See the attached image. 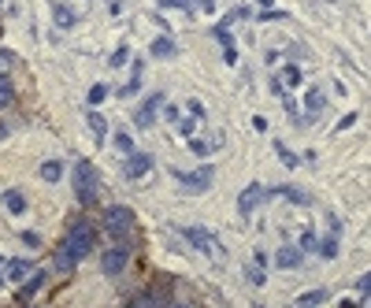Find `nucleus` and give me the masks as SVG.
I'll return each instance as SVG.
<instances>
[{"label":"nucleus","mask_w":371,"mask_h":308,"mask_svg":"<svg viewBox=\"0 0 371 308\" xmlns=\"http://www.w3.org/2000/svg\"><path fill=\"white\" fill-rule=\"evenodd\" d=\"M89 249H93V227H89V223H75L71 231H67L64 245H59V256H56L59 271H67V267H75L78 260H86Z\"/></svg>","instance_id":"f257e3e1"},{"label":"nucleus","mask_w":371,"mask_h":308,"mask_svg":"<svg viewBox=\"0 0 371 308\" xmlns=\"http://www.w3.org/2000/svg\"><path fill=\"white\" fill-rule=\"evenodd\" d=\"M75 197H78V204H86V208L97 204V171L89 160L75 164Z\"/></svg>","instance_id":"f03ea898"},{"label":"nucleus","mask_w":371,"mask_h":308,"mask_svg":"<svg viewBox=\"0 0 371 308\" xmlns=\"http://www.w3.org/2000/svg\"><path fill=\"white\" fill-rule=\"evenodd\" d=\"M130 227H134V215L126 212V208H108L104 212V231L112 234V238H126L130 234Z\"/></svg>","instance_id":"7ed1b4c3"},{"label":"nucleus","mask_w":371,"mask_h":308,"mask_svg":"<svg viewBox=\"0 0 371 308\" xmlns=\"http://www.w3.org/2000/svg\"><path fill=\"white\" fill-rule=\"evenodd\" d=\"M175 178L186 186V190L200 193V190H208V186H212V167H197L193 175H186V171H175Z\"/></svg>","instance_id":"20e7f679"},{"label":"nucleus","mask_w":371,"mask_h":308,"mask_svg":"<svg viewBox=\"0 0 371 308\" xmlns=\"http://www.w3.org/2000/svg\"><path fill=\"white\" fill-rule=\"evenodd\" d=\"M186 238H189V242L197 245V249H204L208 256H223V245H219L212 234H204V231H200V227H189V231H186Z\"/></svg>","instance_id":"39448f33"},{"label":"nucleus","mask_w":371,"mask_h":308,"mask_svg":"<svg viewBox=\"0 0 371 308\" xmlns=\"http://www.w3.org/2000/svg\"><path fill=\"white\" fill-rule=\"evenodd\" d=\"M264 193H267L264 186H256V182H253V186H249V190H245L242 197H238V212L249 215V212H253V208L260 204V197H264Z\"/></svg>","instance_id":"423d86ee"},{"label":"nucleus","mask_w":371,"mask_h":308,"mask_svg":"<svg viewBox=\"0 0 371 308\" xmlns=\"http://www.w3.org/2000/svg\"><path fill=\"white\" fill-rule=\"evenodd\" d=\"M149 167H153V160H149L145 153H130L126 156V178H145Z\"/></svg>","instance_id":"0eeeda50"},{"label":"nucleus","mask_w":371,"mask_h":308,"mask_svg":"<svg viewBox=\"0 0 371 308\" xmlns=\"http://www.w3.org/2000/svg\"><path fill=\"white\" fill-rule=\"evenodd\" d=\"M100 267H104L108 275H119L126 267V249H108L104 260H100Z\"/></svg>","instance_id":"6e6552de"},{"label":"nucleus","mask_w":371,"mask_h":308,"mask_svg":"<svg viewBox=\"0 0 371 308\" xmlns=\"http://www.w3.org/2000/svg\"><path fill=\"white\" fill-rule=\"evenodd\" d=\"M301 260H305V249H278V253H275V267H283V271L297 267Z\"/></svg>","instance_id":"1a4fd4ad"},{"label":"nucleus","mask_w":371,"mask_h":308,"mask_svg":"<svg viewBox=\"0 0 371 308\" xmlns=\"http://www.w3.org/2000/svg\"><path fill=\"white\" fill-rule=\"evenodd\" d=\"M164 104V93H153L149 101L142 104V112H137V126H153V112Z\"/></svg>","instance_id":"9d476101"},{"label":"nucleus","mask_w":371,"mask_h":308,"mask_svg":"<svg viewBox=\"0 0 371 308\" xmlns=\"http://www.w3.org/2000/svg\"><path fill=\"white\" fill-rule=\"evenodd\" d=\"M275 197H286L289 204H312V201H308V193L297 190V186H275Z\"/></svg>","instance_id":"9b49d317"},{"label":"nucleus","mask_w":371,"mask_h":308,"mask_svg":"<svg viewBox=\"0 0 371 308\" xmlns=\"http://www.w3.org/2000/svg\"><path fill=\"white\" fill-rule=\"evenodd\" d=\"M216 37H219V45H223V59H227V64H238V48H234V41H230L227 26H216Z\"/></svg>","instance_id":"f8f14e48"},{"label":"nucleus","mask_w":371,"mask_h":308,"mask_svg":"<svg viewBox=\"0 0 371 308\" xmlns=\"http://www.w3.org/2000/svg\"><path fill=\"white\" fill-rule=\"evenodd\" d=\"M338 231H342V223H338V215H330V238L323 242V256H327V260L338 253Z\"/></svg>","instance_id":"ddd939ff"},{"label":"nucleus","mask_w":371,"mask_h":308,"mask_svg":"<svg viewBox=\"0 0 371 308\" xmlns=\"http://www.w3.org/2000/svg\"><path fill=\"white\" fill-rule=\"evenodd\" d=\"M41 282H45V275L37 271V275H30V279L23 282V290H19V301H30V297H34L37 290H41Z\"/></svg>","instance_id":"4468645a"},{"label":"nucleus","mask_w":371,"mask_h":308,"mask_svg":"<svg viewBox=\"0 0 371 308\" xmlns=\"http://www.w3.org/2000/svg\"><path fill=\"white\" fill-rule=\"evenodd\" d=\"M89 131L97 134V145L108 137V123H104V115H100V112H89Z\"/></svg>","instance_id":"2eb2a0df"},{"label":"nucleus","mask_w":371,"mask_h":308,"mask_svg":"<svg viewBox=\"0 0 371 308\" xmlns=\"http://www.w3.org/2000/svg\"><path fill=\"white\" fill-rule=\"evenodd\" d=\"M153 56L171 59L175 56V41H171V37H156V41H153Z\"/></svg>","instance_id":"dca6fc26"},{"label":"nucleus","mask_w":371,"mask_h":308,"mask_svg":"<svg viewBox=\"0 0 371 308\" xmlns=\"http://www.w3.org/2000/svg\"><path fill=\"white\" fill-rule=\"evenodd\" d=\"M4 208H8V212H26V201H23V193H19V190H8L4 193Z\"/></svg>","instance_id":"f3484780"},{"label":"nucleus","mask_w":371,"mask_h":308,"mask_svg":"<svg viewBox=\"0 0 371 308\" xmlns=\"http://www.w3.org/2000/svg\"><path fill=\"white\" fill-rule=\"evenodd\" d=\"M59 175H64V167H59L56 160L41 164V178H45V182H59Z\"/></svg>","instance_id":"a211bd4d"},{"label":"nucleus","mask_w":371,"mask_h":308,"mask_svg":"<svg viewBox=\"0 0 371 308\" xmlns=\"http://www.w3.org/2000/svg\"><path fill=\"white\" fill-rule=\"evenodd\" d=\"M305 108H308V112H319V108H323V93H319V89H308V93H305Z\"/></svg>","instance_id":"6ab92c4d"},{"label":"nucleus","mask_w":371,"mask_h":308,"mask_svg":"<svg viewBox=\"0 0 371 308\" xmlns=\"http://www.w3.org/2000/svg\"><path fill=\"white\" fill-rule=\"evenodd\" d=\"M56 26H59V30L75 26V12H71V8H56Z\"/></svg>","instance_id":"aec40b11"},{"label":"nucleus","mask_w":371,"mask_h":308,"mask_svg":"<svg viewBox=\"0 0 371 308\" xmlns=\"http://www.w3.org/2000/svg\"><path fill=\"white\" fill-rule=\"evenodd\" d=\"M26 275H30V264H23V260L8 264V279H26Z\"/></svg>","instance_id":"412c9836"},{"label":"nucleus","mask_w":371,"mask_h":308,"mask_svg":"<svg viewBox=\"0 0 371 308\" xmlns=\"http://www.w3.org/2000/svg\"><path fill=\"white\" fill-rule=\"evenodd\" d=\"M115 148H119V153H123V156H130V153H134V137H130V134L123 131V134L115 137Z\"/></svg>","instance_id":"4be33fe9"},{"label":"nucleus","mask_w":371,"mask_h":308,"mask_svg":"<svg viewBox=\"0 0 371 308\" xmlns=\"http://www.w3.org/2000/svg\"><path fill=\"white\" fill-rule=\"evenodd\" d=\"M356 290H360V301H371V271H368V275H360Z\"/></svg>","instance_id":"5701e85b"},{"label":"nucleus","mask_w":371,"mask_h":308,"mask_svg":"<svg viewBox=\"0 0 371 308\" xmlns=\"http://www.w3.org/2000/svg\"><path fill=\"white\" fill-rule=\"evenodd\" d=\"M104 97H108V86H100V82H97L93 89H89V104H93V108H97L100 101H104Z\"/></svg>","instance_id":"b1692460"},{"label":"nucleus","mask_w":371,"mask_h":308,"mask_svg":"<svg viewBox=\"0 0 371 308\" xmlns=\"http://www.w3.org/2000/svg\"><path fill=\"white\" fill-rule=\"evenodd\" d=\"M137 86H142V71L134 67V78H130V82L123 86V97H134V93H137Z\"/></svg>","instance_id":"393cba45"},{"label":"nucleus","mask_w":371,"mask_h":308,"mask_svg":"<svg viewBox=\"0 0 371 308\" xmlns=\"http://www.w3.org/2000/svg\"><path fill=\"white\" fill-rule=\"evenodd\" d=\"M323 297H327L323 290H312V293H301V297H297V305H319Z\"/></svg>","instance_id":"a878e982"},{"label":"nucleus","mask_w":371,"mask_h":308,"mask_svg":"<svg viewBox=\"0 0 371 308\" xmlns=\"http://www.w3.org/2000/svg\"><path fill=\"white\" fill-rule=\"evenodd\" d=\"M275 153L283 156V164H286V167H297V160H294V153H289V148H286L283 142H275Z\"/></svg>","instance_id":"bb28decb"},{"label":"nucleus","mask_w":371,"mask_h":308,"mask_svg":"<svg viewBox=\"0 0 371 308\" xmlns=\"http://www.w3.org/2000/svg\"><path fill=\"white\" fill-rule=\"evenodd\" d=\"M8 101H12V82H8L4 75H0V108H4Z\"/></svg>","instance_id":"cd10ccee"},{"label":"nucleus","mask_w":371,"mask_h":308,"mask_svg":"<svg viewBox=\"0 0 371 308\" xmlns=\"http://www.w3.org/2000/svg\"><path fill=\"white\" fill-rule=\"evenodd\" d=\"M283 82L286 86H301V71H297V67H286V71H283Z\"/></svg>","instance_id":"c85d7f7f"},{"label":"nucleus","mask_w":371,"mask_h":308,"mask_svg":"<svg viewBox=\"0 0 371 308\" xmlns=\"http://www.w3.org/2000/svg\"><path fill=\"white\" fill-rule=\"evenodd\" d=\"M189 148H193L197 156H208V153H212L216 145H212V142H189Z\"/></svg>","instance_id":"c756f323"},{"label":"nucleus","mask_w":371,"mask_h":308,"mask_svg":"<svg viewBox=\"0 0 371 308\" xmlns=\"http://www.w3.org/2000/svg\"><path fill=\"white\" fill-rule=\"evenodd\" d=\"M301 249H316V234H312V231L301 234Z\"/></svg>","instance_id":"7c9ffc66"},{"label":"nucleus","mask_w":371,"mask_h":308,"mask_svg":"<svg viewBox=\"0 0 371 308\" xmlns=\"http://www.w3.org/2000/svg\"><path fill=\"white\" fill-rule=\"evenodd\" d=\"M126 56H130V48H119V52L112 56V67H123V64H126Z\"/></svg>","instance_id":"2f4dec72"},{"label":"nucleus","mask_w":371,"mask_h":308,"mask_svg":"<svg viewBox=\"0 0 371 308\" xmlns=\"http://www.w3.org/2000/svg\"><path fill=\"white\" fill-rule=\"evenodd\" d=\"M356 123V112H349L345 119H342V123H338V131H349V126H353Z\"/></svg>","instance_id":"473e14b6"},{"label":"nucleus","mask_w":371,"mask_h":308,"mask_svg":"<svg viewBox=\"0 0 371 308\" xmlns=\"http://www.w3.org/2000/svg\"><path fill=\"white\" fill-rule=\"evenodd\" d=\"M189 112H193V119H204V108H200V101L189 104Z\"/></svg>","instance_id":"72a5a7b5"},{"label":"nucleus","mask_w":371,"mask_h":308,"mask_svg":"<svg viewBox=\"0 0 371 308\" xmlns=\"http://www.w3.org/2000/svg\"><path fill=\"white\" fill-rule=\"evenodd\" d=\"M8 67H12V56H4V52H0V75H4Z\"/></svg>","instance_id":"f704fd0d"},{"label":"nucleus","mask_w":371,"mask_h":308,"mask_svg":"<svg viewBox=\"0 0 371 308\" xmlns=\"http://www.w3.org/2000/svg\"><path fill=\"white\" fill-rule=\"evenodd\" d=\"M164 4H167V8H186L189 0H164Z\"/></svg>","instance_id":"c9c22d12"},{"label":"nucleus","mask_w":371,"mask_h":308,"mask_svg":"<svg viewBox=\"0 0 371 308\" xmlns=\"http://www.w3.org/2000/svg\"><path fill=\"white\" fill-rule=\"evenodd\" d=\"M4 134H8V126H0V137H4Z\"/></svg>","instance_id":"e433bc0d"},{"label":"nucleus","mask_w":371,"mask_h":308,"mask_svg":"<svg viewBox=\"0 0 371 308\" xmlns=\"http://www.w3.org/2000/svg\"><path fill=\"white\" fill-rule=\"evenodd\" d=\"M0 282H4V279H0Z\"/></svg>","instance_id":"4c0bfd02"}]
</instances>
